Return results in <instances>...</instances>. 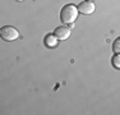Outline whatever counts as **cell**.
I'll return each instance as SVG.
<instances>
[{"instance_id": "obj_8", "label": "cell", "mask_w": 120, "mask_h": 115, "mask_svg": "<svg viewBox=\"0 0 120 115\" xmlns=\"http://www.w3.org/2000/svg\"><path fill=\"white\" fill-rule=\"evenodd\" d=\"M15 1H23V0H15Z\"/></svg>"}, {"instance_id": "obj_5", "label": "cell", "mask_w": 120, "mask_h": 115, "mask_svg": "<svg viewBox=\"0 0 120 115\" xmlns=\"http://www.w3.org/2000/svg\"><path fill=\"white\" fill-rule=\"evenodd\" d=\"M58 37L55 36V34H46L45 36V45L47 46V47H55L56 45H58Z\"/></svg>"}, {"instance_id": "obj_2", "label": "cell", "mask_w": 120, "mask_h": 115, "mask_svg": "<svg viewBox=\"0 0 120 115\" xmlns=\"http://www.w3.org/2000/svg\"><path fill=\"white\" fill-rule=\"evenodd\" d=\"M0 36L4 41H14L19 37V33L12 26H5L0 28Z\"/></svg>"}, {"instance_id": "obj_4", "label": "cell", "mask_w": 120, "mask_h": 115, "mask_svg": "<svg viewBox=\"0 0 120 115\" xmlns=\"http://www.w3.org/2000/svg\"><path fill=\"white\" fill-rule=\"evenodd\" d=\"M70 28L69 27H65V26H61V27H58L55 31H54V34H55L56 37H58V40H67L69 38L70 36Z\"/></svg>"}, {"instance_id": "obj_1", "label": "cell", "mask_w": 120, "mask_h": 115, "mask_svg": "<svg viewBox=\"0 0 120 115\" xmlns=\"http://www.w3.org/2000/svg\"><path fill=\"white\" fill-rule=\"evenodd\" d=\"M78 14V7H75L74 4H67L65 7H63L61 12H60V19L65 24H70V23H74Z\"/></svg>"}, {"instance_id": "obj_9", "label": "cell", "mask_w": 120, "mask_h": 115, "mask_svg": "<svg viewBox=\"0 0 120 115\" xmlns=\"http://www.w3.org/2000/svg\"><path fill=\"white\" fill-rule=\"evenodd\" d=\"M88 1H91V0H88Z\"/></svg>"}, {"instance_id": "obj_6", "label": "cell", "mask_w": 120, "mask_h": 115, "mask_svg": "<svg viewBox=\"0 0 120 115\" xmlns=\"http://www.w3.org/2000/svg\"><path fill=\"white\" fill-rule=\"evenodd\" d=\"M111 64H112L114 68L120 69V54H115L111 59Z\"/></svg>"}, {"instance_id": "obj_3", "label": "cell", "mask_w": 120, "mask_h": 115, "mask_svg": "<svg viewBox=\"0 0 120 115\" xmlns=\"http://www.w3.org/2000/svg\"><path fill=\"white\" fill-rule=\"evenodd\" d=\"M96 7L95 4H93L92 1H88V0H86V1H82L81 4L78 5V10L81 14H84V15H90V14H92L93 12H95Z\"/></svg>"}, {"instance_id": "obj_7", "label": "cell", "mask_w": 120, "mask_h": 115, "mask_svg": "<svg viewBox=\"0 0 120 115\" xmlns=\"http://www.w3.org/2000/svg\"><path fill=\"white\" fill-rule=\"evenodd\" d=\"M112 51L115 54H120V37L114 41V44H112Z\"/></svg>"}]
</instances>
